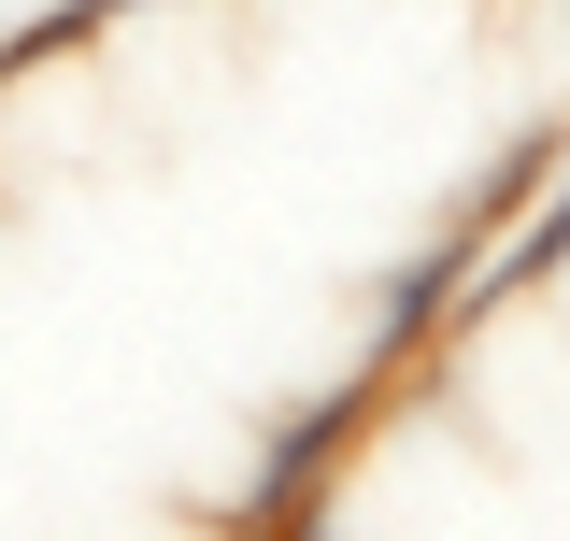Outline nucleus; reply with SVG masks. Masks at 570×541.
Segmentation results:
<instances>
[{
	"instance_id": "obj_3",
	"label": "nucleus",
	"mask_w": 570,
	"mask_h": 541,
	"mask_svg": "<svg viewBox=\"0 0 570 541\" xmlns=\"http://www.w3.org/2000/svg\"><path fill=\"white\" fill-rule=\"evenodd\" d=\"M557 157H570L557 129H513V142H485V157H471V186H456V228H471V243H499L513 214L557 186Z\"/></svg>"
},
{
	"instance_id": "obj_1",
	"label": "nucleus",
	"mask_w": 570,
	"mask_h": 541,
	"mask_svg": "<svg viewBox=\"0 0 570 541\" xmlns=\"http://www.w3.org/2000/svg\"><path fill=\"white\" fill-rule=\"evenodd\" d=\"M456 285H471V228H442L414 270H385V285H371V314H356V371H371V385H385V371H414L428 342L456 328Z\"/></svg>"
},
{
	"instance_id": "obj_2",
	"label": "nucleus",
	"mask_w": 570,
	"mask_h": 541,
	"mask_svg": "<svg viewBox=\"0 0 570 541\" xmlns=\"http://www.w3.org/2000/svg\"><path fill=\"white\" fill-rule=\"evenodd\" d=\"M356 427H371V371L328 385V400H299V427L272 442V471L243 484V513H328V471L356 456Z\"/></svg>"
}]
</instances>
